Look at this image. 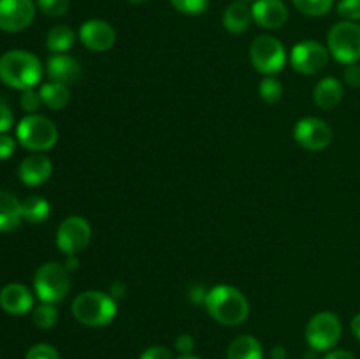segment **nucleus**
Returning <instances> with one entry per match:
<instances>
[{
    "mask_svg": "<svg viewBox=\"0 0 360 359\" xmlns=\"http://www.w3.org/2000/svg\"><path fill=\"white\" fill-rule=\"evenodd\" d=\"M42 77L41 60L23 49H13L0 56V80L16 90H32Z\"/></svg>",
    "mask_w": 360,
    "mask_h": 359,
    "instance_id": "nucleus-1",
    "label": "nucleus"
},
{
    "mask_svg": "<svg viewBox=\"0 0 360 359\" xmlns=\"http://www.w3.org/2000/svg\"><path fill=\"white\" fill-rule=\"evenodd\" d=\"M204 305L210 315L224 326H239L248 319V299L232 285H217L211 289Z\"/></svg>",
    "mask_w": 360,
    "mask_h": 359,
    "instance_id": "nucleus-2",
    "label": "nucleus"
},
{
    "mask_svg": "<svg viewBox=\"0 0 360 359\" xmlns=\"http://www.w3.org/2000/svg\"><path fill=\"white\" fill-rule=\"evenodd\" d=\"M116 312H118L116 299L102 291H86L76 296L72 301L74 317L81 324L90 327H101L112 322Z\"/></svg>",
    "mask_w": 360,
    "mask_h": 359,
    "instance_id": "nucleus-3",
    "label": "nucleus"
},
{
    "mask_svg": "<svg viewBox=\"0 0 360 359\" xmlns=\"http://www.w3.org/2000/svg\"><path fill=\"white\" fill-rule=\"evenodd\" d=\"M16 137L23 148L30 151H46L58 141V129L49 118L41 115H28L20 122Z\"/></svg>",
    "mask_w": 360,
    "mask_h": 359,
    "instance_id": "nucleus-4",
    "label": "nucleus"
},
{
    "mask_svg": "<svg viewBox=\"0 0 360 359\" xmlns=\"http://www.w3.org/2000/svg\"><path fill=\"white\" fill-rule=\"evenodd\" d=\"M329 53L341 63H357L360 60V25L357 21H340L327 35Z\"/></svg>",
    "mask_w": 360,
    "mask_h": 359,
    "instance_id": "nucleus-5",
    "label": "nucleus"
},
{
    "mask_svg": "<svg viewBox=\"0 0 360 359\" xmlns=\"http://www.w3.org/2000/svg\"><path fill=\"white\" fill-rule=\"evenodd\" d=\"M34 287L37 292V298L42 303H55L62 301L70 289L69 271L65 266L58 263H46L35 271Z\"/></svg>",
    "mask_w": 360,
    "mask_h": 359,
    "instance_id": "nucleus-6",
    "label": "nucleus"
},
{
    "mask_svg": "<svg viewBox=\"0 0 360 359\" xmlns=\"http://www.w3.org/2000/svg\"><path fill=\"white\" fill-rule=\"evenodd\" d=\"M250 58H252L253 67L259 73L273 76L280 73L287 62V51L285 46L273 35H260L252 42L250 48Z\"/></svg>",
    "mask_w": 360,
    "mask_h": 359,
    "instance_id": "nucleus-7",
    "label": "nucleus"
},
{
    "mask_svg": "<svg viewBox=\"0 0 360 359\" xmlns=\"http://www.w3.org/2000/svg\"><path fill=\"white\" fill-rule=\"evenodd\" d=\"M341 320L333 312H320L313 317L306 327V340L313 351H329L341 338Z\"/></svg>",
    "mask_w": 360,
    "mask_h": 359,
    "instance_id": "nucleus-8",
    "label": "nucleus"
},
{
    "mask_svg": "<svg viewBox=\"0 0 360 359\" xmlns=\"http://www.w3.org/2000/svg\"><path fill=\"white\" fill-rule=\"evenodd\" d=\"M91 239V227L86 218L67 217L56 231V245L65 256H77L88 246Z\"/></svg>",
    "mask_w": 360,
    "mask_h": 359,
    "instance_id": "nucleus-9",
    "label": "nucleus"
},
{
    "mask_svg": "<svg viewBox=\"0 0 360 359\" xmlns=\"http://www.w3.org/2000/svg\"><path fill=\"white\" fill-rule=\"evenodd\" d=\"M294 137L306 150L320 151L329 146L333 141V129L323 120L308 116V118L299 120L294 130Z\"/></svg>",
    "mask_w": 360,
    "mask_h": 359,
    "instance_id": "nucleus-10",
    "label": "nucleus"
},
{
    "mask_svg": "<svg viewBox=\"0 0 360 359\" xmlns=\"http://www.w3.org/2000/svg\"><path fill=\"white\" fill-rule=\"evenodd\" d=\"M290 62L297 73L316 74L329 62V51L316 41H302L292 49Z\"/></svg>",
    "mask_w": 360,
    "mask_h": 359,
    "instance_id": "nucleus-11",
    "label": "nucleus"
},
{
    "mask_svg": "<svg viewBox=\"0 0 360 359\" xmlns=\"http://www.w3.org/2000/svg\"><path fill=\"white\" fill-rule=\"evenodd\" d=\"M34 18L35 6L32 0H0V30L21 32Z\"/></svg>",
    "mask_w": 360,
    "mask_h": 359,
    "instance_id": "nucleus-12",
    "label": "nucleus"
},
{
    "mask_svg": "<svg viewBox=\"0 0 360 359\" xmlns=\"http://www.w3.org/2000/svg\"><path fill=\"white\" fill-rule=\"evenodd\" d=\"M79 39L88 49L91 51H108L112 48L116 41L115 28L102 20H90L86 23L81 25L79 28Z\"/></svg>",
    "mask_w": 360,
    "mask_h": 359,
    "instance_id": "nucleus-13",
    "label": "nucleus"
},
{
    "mask_svg": "<svg viewBox=\"0 0 360 359\" xmlns=\"http://www.w3.org/2000/svg\"><path fill=\"white\" fill-rule=\"evenodd\" d=\"M252 13L255 23L269 30L281 28L288 20V9L281 0H257Z\"/></svg>",
    "mask_w": 360,
    "mask_h": 359,
    "instance_id": "nucleus-14",
    "label": "nucleus"
},
{
    "mask_svg": "<svg viewBox=\"0 0 360 359\" xmlns=\"http://www.w3.org/2000/svg\"><path fill=\"white\" fill-rule=\"evenodd\" d=\"M53 172V164L44 153H32L21 160L18 175L20 180L28 187H37L48 182Z\"/></svg>",
    "mask_w": 360,
    "mask_h": 359,
    "instance_id": "nucleus-15",
    "label": "nucleus"
},
{
    "mask_svg": "<svg viewBox=\"0 0 360 359\" xmlns=\"http://www.w3.org/2000/svg\"><path fill=\"white\" fill-rule=\"evenodd\" d=\"M0 306L11 315H25L34 306V298L25 285L9 284L0 291Z\"/></svg>",
    "mask_w": 360,
    "mask_h": 359,
    "instance_id": "nucleus-16",
    "label": "nucleus"
},
{
    "mask_svg": "<svg viewBox=\"0 0 360 359\" xmlns=\"http://www.w3.org/2000/svg\"><path fill=\"white\" fill-rule=\"evenodd\" d=\"M48 76L51 81L62 84H70L77 81L81 76V65L74 56L69 55H53L48 60Z\"/></svg>",
    "mask_w": 360,
    "mask_h": 359,
    "instance_id": "nucleus-17",
    "label": "nucleus"
},
{
    "mask_svg": "<svg viewBox=\"0 0 360 359\" xmlns=\"http://www.w3.org/2000/svg\"><path fill=\"white\" fill-rule=\"evenodd\" d=\"M252 20V7L245 0H236V2L229 4L224 13V27L231 34H243L250 27Z\"/></svg>",
    "mask_w": 360,
    "mask_h": 359,
    "instance_id": "nucleus-18",
    "label": "nucleus"
},
{
    "mask_svg": "<svg viewBox=\"0 0 360 359\" xmlns=\"http://www.w3.org/2000/svg\"><path fill=\"white\" fill-rule=\"evenodd\" d=\"M343 84L336 80V77H323L322 81H319V84L315 87V104L319 108L326 109H334L341 101H343Z\"/></svg>",
    "mask_w": 360,
    "mask_h": 359,
    "instance_id": "nucleus-19",
    "label": "nucleus"
},
{
    "mask_svg": "<svg viewBox=\"0 0 360 359\" xmlns=\"http://www.w3.org/2000/svg\"><path fill=\"white\" fill-rule=\"evenodd\" d=\"M21 220L23 215L18 197L7 190H0V232L14 231Z\"/></svg>",
    "mask_w": 360,
    "mask_h": 359,
    "instance_id": "nucleus-20",
    "label": "nucleus"
},
{
    "mask_svg": "<svg viewBox=\"0 0 360 359\" xmlns=\"http://www.w3.org/2000/svg\"><path fill=\"white\" fill-rule=\"evenodd\" d=\"M262 345L259 344L255 336H250V334H245V336L236 338L231 344L227 352V359H262Z\"/></svg>",
    "mask_w": 360,
    "mask_h": 359,
    "instance_id": "nucleus-21",
    "label": "nucleus"
},
{
    "mask_svg": "<svg viewBox=\"0 0 360 359\" xmlns=\"http://www.w3.org/2000/svg\"><path fill=\"white\" fill-rule=\"evenodd\" d=\"M39 94H41L42 104H46L53 111L63 109L70 101V92L67 84L56 83V81H49V83L42 84Z\"/></svg>",
    "mask_w": 360,
    "mask_h": 359,
    "instance_id": "nucleus-22",
    "label": "nucleus"
},
{
    "mask_svg": "<svg viewBox=\"0 0 360 359\" xmlns=\"http://www.w3.org/2000/svg\"><path fill=\"white\" fill-rule=\"evenodd\" d=\"M23 220L30 224H42L49 217V203L41 196H30L21 203Z\"/></svg>",
    "mask_w": 360,
    "mask_h": 359,
    "instance_id": "nucleus-23",
    "label": "nucleus"
},
{
    "mask_svg": "<svg viewBox=\"0 0 360 359\" xmlns=\"http://www.w3.org/2000/svg\"><path fill=\"white\" fill-rule=\"evenodd\" d=\"M74 44V32L72 28L67 25H58L49 30L48 37H46V46L51 53H63L67 49L72 48Z\"/></svg>",
    "mask_w": 360,
    "mask_h": 359,
    "instance_id": "nucleus-24",
    "label": "nucleus"
},
{
    "mask_svg": "<svg viewBox=\"0 0 360 359\" xmlns=\"http://www.w3.org/2000/svg\"><path fill=\"white\" fill-rule=\"evenodd\" d=\"M32 320L39 329H51L58 320V312L51 303H42L32 313Z\"/></svg>",
    "mask_w": 360,
    "mask_h": 359,
    "instance_id": "nucleus-25",
    "label": "nucleus"
},
{
    "mask_svg": "<svg viewBox=\"0 0 360 359\" xmlns=\"http://www.w3.org/2000/svg\"><path fill=\"white\" fill-rule=\"evenodd\" d=\"M334 0H294V6L299 13L306 16H323L330 11Z\"/></svg>",
    "mask_w": 360,
    "mask_h": 359,
    "instance_id": "nucleus-26",
    "label": "nucleus"
},
{
    "mask_svg": "<svg viewBox=\"0 0 360 359\" xmlns=\"http://www.w3.org/2000/svg\"><path fill=\"white\" fill-rule=\"evenodd\" d=\"M259 94L264 102H267V104H276L283 97V87H281V83L276 77H266L260 83Z\"/></svg>",
    "mask_w": 360,
    "mask_h": 359,
    "instance_id": "nucleus-27",
    "label": "nucleus"
},
{
    "mask_svg": "<svg viewBox=\"0 0 360 359\" xmlns=\"http://www.w3.org/2000/svg\"><path fill=\"white\" fill-rule=\"evenodd\" d=\"M171 4L179 13L188 14V16H197V14H202L207 9L210 0H171Z\"/></svg>",
    "mask_w": 360,
    "mask_h": 359,
    "instance_id": "nucleus-28",
    "label": "nucleus"
},
{
    "mask_svg": "<svg viewBox=\"0 0 360 359\" xmlns=\"http://www.w3.org/2000/svg\"><path fill=\"white\" fill-rule=\"evenodd\" d=\"M37 6L46 16L60 18L69 11V0H37Z\"/></svg>",
    "mask_w": 360,
    "mask_h": 359,
    "instance_id": "nucleus-29",
    "label": "nucleus"
},
{
    "mask_svg": "<svg viewBox=\"0 0 360 359\" xmlns=\"http://www.w3.org/2000/svg\"><path fill=\"white\" fill-rule=\"evenodd\" d=\"M25 359H60L58 351L48 344H37L28 348Z\"/></svg>",
    "mask_w": 360,
    "mask_h": 359,
    "instance_id": "nucleus-30",
    "label": "nucleus"
},
{
    "mask_svg": "<svg viewBox=\"0 0 360 359\" xmlns=\"http://www.w3.org/2000/svg\"><path fill=\"white\" fill-rule=\"evenodd\" d=\"M338 13L347 21L360 20V0H341L338 4Z\"/></svg>",
    "mask_w": 360,
    "mask_h": 359,
    "instance_id": "nucleus-31",
    "label": "nucleus"
},
{
    "mask_svg": "<svg viewBox=\"0 0 360 359\" xmlns=\"http://www.w3.org/2000/svg\"><path fill=\"white\" fill-rule=\"evenodd\" d=\"M20 104H21V108H23V111L32 113V115H34V113L37 111L42 104L41 94L34 92V88H32V90H25L23 95H21V99H20Z\"/></svg>",
    "mask_w": 360,
    "mask_h": 359,
    "instance_id": "nucleus-32",
    "label": "nucleus"
},
{
    "mask_svg": "<svg viewBox=\"0 0 360 359\" xmlns=\"http://www.w3.org/2000/svg\"><path fill=\"white\" fill-rule=\"evenodd\" d=\"M14 123V115L11 111L9 104L6 102V99L0 97V134L7 132V130L13 127Z\"/></svg>",
    "mask_w": 360,
    "mask_h": 359,
    "instance_id": "nucleus-33",
    "label": "nucleus"
},
{
    "mask_svg": "<svg viewBox=\"0 0 360 359\" xmlns=\"http://www.w3.org/2000/svg\"><path fill=\"white\" fill-rule=\"evenodd\" d=\"M139 359H172V354L169 348L162 347V345H153V347L146 348Z\"/></svg>",
    "mask_w": 360,
    "mask_h": 359,
    "instance_id": "nucleus-34",
    "label": "nucleus"
},
{
    "mask_svg": "<svg viewBox=\"0 0 360 359\" xmlns=\"http://www.w3.org/2000/svg\"><path fill=\"white\" fill-rule=\"evenodd\" d=\"M16 150V141L7 134H0V160H6Z\"/></svg>",
    "mask_w": 360,
    "mask_h": 359,
    "instance_id": "nucleus-35",
    "label": "nucleus"
},
{
    "mask_svg": "<svg viewBox=\"0 0 360 359\" xmlns=\"http://www.w3.org/2000/svg\"><path fill=\"white\" fill-rule=\"evenodd\" d=\"M193 348H195V340L190 334H181V336L176 338V351L181 355L192 354Z\"/></svg>",
    "mask_w": 360,
    "mask_h": 359,
    "instance_id": "nucleus-36",
    "label": "nucleus"
},
{
    "mask_svg": "<svg viewBox=\"0 0 360 359\" xmlns=\"http://www.w3.org/2000/svg\"><path fill=\"white\" fill-rule=\"evenodd\" d=\"M345 81L352 88H360V65L359 63H350L345 70Z\"/></svg>",
    "mask_w": 360,
    "mask_h": 359,
    "instance_id": "nucleus-37",
    "label": "nucleus"
},
{
    "mask_svg": "<svg viewBox=\"0 0 360 359\" xmlns=\"http://www.w3.org/2000/svg\"><path fill=\"white\" fill-rule=\"evenodd\" d=\"M127 294V285L123 282H112L111 284V298L112 299H122Z\"/></svg>",
    "mask_w": 360,
    "mask_h": 359,
    "instance_id": "nucleus-38",
    "label": "nucleus"
},
{
    "mask_svg": "<svg viewBox=\"0 0 360 359\" xmlns=\"http://www.w3.org/2000/svg\"><path fill=\"white\" fill-rule=\"evenodd\" d=\"M206 296L207 292L204 291L202 285H195V287H192V291H190V298L195 303H206Z\"/></svg>",
    "mask_w": 360,
    "mask_h": 359,
    "instance_id": "nucleus-39",
    "label": "nucleus"
},
{
    "mask_svg": "<svg viewBox=\"0 0 360 359\" xmlns=\"http://www.w3.org/2000/svg\"><path fill=\"white\" fill-rule=\"evenodd\" d=\"M323 359H355L354 354L348 351H341V348H338V351H330L329 354L326 355Z\"/></svg>",
    "mask_w": 360,
    "mask_h": 359,
    "instance_id": "nucleus-40",
    "label": "nucleus"
},
{
    "mask_svg": "<svg viewBox=\"0 0 360 359\" xmlns=\"http://www.w3.org/2000/svg\"><path fill=\"white\" fill-rule=\"evenodd\" d=\"M77 266H79V260H77V256H67L65 270L70 273V271H76Z\"/></svg>",
    "mask_w": 360,
    "mask_h": 359,
    "instance_id": "nucleus-41",
    "label": "nucleus"
},
{
    "mask_svg": "<svg viewBox=\"0 0 360 359\" xmlns=\"http://www.w3.org/2000/svg\"><path fill=\"white\" fill-rule=\"evenodd\" d=\"M271 358H273V359H287V351H285V347H274L273 351H271Z\"/></svg>",
    "mask_w": 360,
    "mask_h": 359,
    "instance_id": "nucleus-42",
    "label": "nucleus"
},
{
    "mask_svg": "<svg viewBox=\"0 0 360 359\" xmlns=\"http://www.w3.org/2000/svg\"><path fill=\"white\" fill-rule=\"evenodd\" d=\"M352 331H354L355 338H359L360 340V313L354 317V320H352Z\"/></svg>",
    "mask_w": 360,
    "mask_h": 359,
    "instance_id": "nucleus-43",
    "label": "nucleus"
},
{
    "mask_svg": "<svg viewBox=\"0 0 360 359\" xmlns=\"http://www.w3.org/2000/svg\"><path fill=\"white\" fill-rule=\"evenodd\" d=\"M178 359H200V358H195V355H192V354H188V355H179Z\"/></svg>",
    "mask_w": 360,
    "mask_h": 359,
    "instance_id": "nucleus-44",
    "label": "nucleus"
},
{
    "mask_svg": "<svg viewBox=\"0 0 360 359\" xmlns=\"http://www.w3.org/2000/svg\"><path fill=\"white\" fill-rule=\"evenodd\" d=\"M129 2H132V4H143V2H146V0H129Z\"/></svg>",
    "mask_w": 360,
    "mask_h": 359,
    "instance_id": "nucleus-45",
    "label": "nucleus"
}]
</instances>
